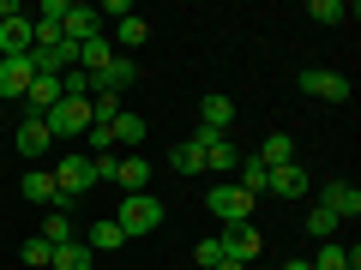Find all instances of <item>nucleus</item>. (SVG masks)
<instances>
[{"label": "nucleus", "instance_id": "nucleus-8", "mask_svg": "<svg viewBox=\"0 0 361 270\" xmlns=\"http://www.w3.org/2000/svg\"><path fill=\"white\" fill-rule=\"evenodd\" d=\"M223 252H229L235 264H247V270H253V258L265 252V240H259V229H253V222H235V229L223 234Z\"/></svg>", "mask_w": 361, "mask_h": 270}, {"label": "nucleus", "instance_id": "nucleus-2", "mask_svg": "<svg viewBox=\"0 0 361 270\" xmlns=\"http://www.w3.org/2000/svg\"><path fill=\"white\" fill-rule=\"evenodd\" d=\"M42 127H49V139H85V127H90V103L61 96V103L42 115Z\"/></svg>", "mask_w": 361, "mask_h": 270}, {"label": "nucleus", "instance_id": "nucleus-24", "mask_svg": "<svg viewBox=\"0 0 361 270\" xmlns=\"http://www.w3.org/2000/svg\"><path fill=\"white\" fill-rule=\"evenodd\" d=\"M235 186H241L247 198H259V193H265V186H271V168H265V162H259V156H253V162H241V180H235Z\"/></svg>", "mask_w": 361, "mask_h": 270}, {"label": "nucleus", "instance_id": "nucleus-16", "mask_svg": "<svg viewBox=\"0 0 361 270\" xmlns=\"http://www.w3.org/2000/svg\"><path fill=\"white\" fill-rule=\"evenodd\" d=\"M265 193H277V198H301V193H307V168H301V162L271 168V186H265Z\"/></svg>", "mask_w": 361, "mask_h": 270}, {"label": "nucleus", "instance_id": "nucleus-20", "mask_svg": "<svg viewBox=\"0 0 361 270\" xmlns=\"http://www.w3.org/2000/svg\"><path fill=\"white\" fill-rule=\"evenodd\" d=\"M259 162L265 168H289L295 162V139H289V132H271V139L259 144Z\"/></svg>", "mask_w": 361, "mask_h": 270}, {"label": "nucleus", "instance_id": "nucleus-31", "mask_svg": "<svg viewBox=\"0 0 361 270\" xmlns=\"http://www.w3.org/2000/svg\"><path fill=\"white\" fill-rule=\"evenodd\" d=\"M193 258H199L205 270H217L223 258H229V252H223V234H217V240H199V252H193Z\"/></svg>", "mask_w": 361, "mask_h": 270}, {"label": "nucleus", "instance_id": "nucleus-5", "mask_svg": "<svg viewBox=\"0 0 361 270\" xmlns=\"http://www.w3.org/2000/svg\"><path fill=\"white\" fill-rule=\"evenodd\" d=\"M13 150L25 156V162H37V156H49V150H54V139H49V127H42V115H18Z\"/></svg>", "mask_w": 361, "mask_h": 270}, {"label": "nucleus", "instance_id": "nucleus-32", "mask_svg": "<svg viewBox=\"0 0 361 270\" xmlns=\"http://www.w3.org/2000/svg\"><path fill=\"white\" fill-rule=\"evenodd\" d=\"M97 18L103 25H121V18H133V0H109V6H97Z\"/></svg>", "mask_w": 361, "mask_h": 270}, {"label": "nucleus", "instance_id": "nucleus-4", "mask_svg": "<svg viewBox=\"0 0 361 270\" xmlns=\"http://www.w3.org/2000/svg\"><path fill=\"white\" fill-rule=\"evenodd\" d=\"M193 144L205 150V174H235V168H241V150H235L229 132H205V127H199Z\"/></svg>", "mask_w": 361, "mask_h": 270}, {"label": "nucleus", "instance_id": "nucleus-11", "mask_svg": "<svg viewBox=\"0 0 361 270\" xmlns=\"http://www.w3.org/2000/svg\"><path fill=\"white\" fill-rule=\"evenodd\" d=\"M30 42H37V37H30V13L18 6V13L0 25V60H13V54H30Z\"/></svg>", "mask_w": 361, "mask_h": 270}, {"label": "nucleus", "instance_id": "nucleus-17", "mask_svg": "<svg viewBox=\"0 0 361 270\" xmlns=\"http://www.w3.org/2000/svg\"><path fill=\"white\" fill-rule=\"evenodd\" d=\"M49 264H54V270H97V252H90L85 240H66V246H54Z\"/></svg>", "mask_w": 361, "mask_h": 270}, {"label": "nucleus", "instance_id": "nucleus-12", "mask_svg": "<svg viewBox=\"0 0 361 270\" xmlns=\"http://www.w3.org/2000/svg\"><path fill=\"white\" fill-rule=\"evenodd\" d=\"M66 42H90V37H103V18H97V6H66V25H61Z\"/></svg>", "mask_w": 361, "mask_h": 270}, {"label": "nucleus", "instance_id": "nucleus-10", "mask_svg": "<svg viewBox=\"0 0 361 270\" xmlns=\"http://www.w3.org/2000/svg\"><path fill=\"white\" fill-rule=\"evenodd\" d=\"M151 156H115V186L121 193H151Z\"/></svg>", "mask_w": 361, "mask_h": 270}, {"label": "nucleus", "instance_id": "nucleus-30", "mask_svg": "<svg viewBox=\"0 0 361 270\" xmlns=\"http://www.w3.org/2000/svg\"><path fill=\"white\" fill-rule=\"evenodd\" d=\"M18 258H25V264H49V258H54V246L42 240V234H30V240L18 246Z\"/></svg>", "mask_w": 361, "mask_h": 270}, {"label": "nucleus", "instance_id": "nucleus-26", "mask_svg": "<svg viewBox=\"0 0 361 270\" xmlns=\"http://www.w3.org/2000/svg\"><path fill=\"white\" fill-rule=\"evenodd\" d=\"M109 150H115V132H109L103 120H90L85 127V156H109Z\"/></svg>", "mask_w": 361, "mask_h": 270}, {"label": "nucleus", "instance_id": "nucleus-7", "mask_svg": "<svg viewBox=\"0 0 361 270\" xmlns=\"http://www.w3.org/2000/svg\"><path fill=\"white\" fill-rule=\"evenodd\" d=\"M30 78H37V66H30V54H13V60H0V103H25Z\"/></svg>", "mask_w": 361, "mask_h": 270}, {"label": "nucleus", "instance_id": "nucleus-33", "mask_svg": "<svg viewBox=\"0 0 361 270\" xmlns=\"http://www.w3.org/2000/svg\"><path fill=\"white\" fill-rule=\"evenodd\" d=\"M18 13V0H0V25H6V18H13Z\"/></svg>", "mask_w": 361, "mask_h": 270}, {"label": "nucleus", "instance_id": "nucleus-34", "mask_svg": "<svg viewBox=\"0 0 361 270\" xmlns=\"http://www.w3.org/2000/svg\"><path fill=\"white\" fill-rule=\"evenodd\" d=\"M283 270H313V258H289V264Z\"/></svg>", "mask_w": 361, "mask_h": 270}, {"label": "nucleus", "instance_id": "nucleus-23", "mask_svg": "<svg viewBox=\"0 0 361 270\" xmlns=\"http://www.w3.org/2000/svg\"><path fill=\"white\" fill-rule=\"evenodd\" d=\"M169 168H175V174H205V150H199L193 139L175 144V150H169Z\"/></svg>", "mask_w": 361, "mask_h": 270}, {"label": "nucleus", "instance_id": "nucleus-18", "mask_svg": "<svg viewBox=\"0 0 361 270\" xmlns=\"http://www.w3.org/2000/svg\"><path fill=\"white\" fill-rule=\"evenodd\" d=\"M109 132H115L121 150H139V144H145V115H127V108H121V115L109 120Z\"/></svg>", "mask_w": 361, "mask_h": 270}, {"label": "nucleus", "instance_id": "nucleus-1", "mask_svg": "<svg viewBox=\"0 0 361 270\" xmlns=\"http://www.w3.org/2000/svg\"><path fill=\"white\" fill-rule=\"evenodd\" d=\"M115 222H121V234H127V240H139V234H157V222H163V205H157L151 193H127V205L115 210Z\"/></svg>", "mask_w": 361, "mask_h": 270}, {"label": "nucleus", "instance_id": "nucleus-28", "mask_svg": "<svg viewBox=\"0 0 361 270\" xmlns=\"http://www.w3.org/2000/svg\"><path fill=\"white\" fill-rule=\"evenodd\" d=\"M307 234H313L319 246H325V240H337V217H331L325 205H319V210H307Z\"/></svg>", "mask_w": 361, "mask_h": 270}, {"label": "nucleus", "instance_id": "nucleus-25", "mask_svg": "<svg viewBox=\"0 0 361 270\" xmlns=\"http://www.w3.org/2000/svg\"><path fill=\"white\" fill-rule=\"evenodd\" d=\"M42 240H49V246L78 240V234H73V217H66V210H49V217H42Z\"/></svg>", "mask_w": 361, "mask_h": 270}, {"label": "nucleus", "instance_id": "nucleus-9", "mask_svg": "<svg viewBox=\"0 0 361 270\" xmlns=\"http://www.w3.org/2000/svg\"><path fill=\"white\" fill-rule=\"evenodd\" d=\"M319 205L331 210L337 222H355V217H361V186H349V180H331V186L319 193Z\"/></svg>", "mask_w": 361, "mask_h": 270}, {"label": "nucleus", "instance_id": "nucleus-15", "mask_svg": "<svg viewBox=\"0 0 361 270\" xmlns=\"http://www.w3.org/2000/svg\"><path fill=\"white\" fill-rule=\"evenodd\" d=\"M229 120H235V103L223 96V90H211L205 103H199V127L205 132H229Z\"/></svg>", "mask_w": 361, "mask_h": 270}, {"label": "nucleus", "instance_id": "nucleus-6", "mask_svg": "<svg viewBox=\"0 0 361 270\" xmlns=\"http://www.w3.org/2000/svg\"><path fill=\"white\" fill-rule=\"evenodd\" d=\"M301 90L319 96V103H349V78L343 72H325V66H301Z\"/></svg>", "mask_w": 361, "mask_h": 270}, {"label": "nucleus", "instance_id": "nucleus-3", "mask_svg": "<svg viewBox=\"0 0 361 270\" xmlns=\"http://www.w3.org/2000/svg\"><path fill=\"white\" fill-rule=\"evenodd\" d=\"M205 210L223 222V229H235V222H253V198H247L241 186H235V180H229V186H211Z\"/></svg>", "mask_w": 361, "mask_h": 270}, {"label": "nucleus", "instance_id": "nucleus-35", "mask_svg": "<svg viewBox=\"0 0 361 270\" xmlns=\"http://www.w3.org/2000/svg\"><path fill=\"white\" fill-rule=\"evenodd\" d=\"M217 270H247V264H235V258H223V264H217Z\"/></svg>", "mask_w": 361, "mask_h": 270}, {"label": "nucleus", "instance_id": "nucleus-22", "mask_svg": "<svg viewBox=\"0 0 361 270\" xmlns=\"http://www.w3.org/2000/svg\"><path fill=\"white\" fill-rule=\"evenodd\" d=\"M85 246H90V252H115V246H127V234H121V222H115V217H103L97 229L85 234Z\"/></svg>", "mask_w": 361, "mask_h": 270}, {"label": "nucleus", "instance_id": "nucleus-36", "mask_svg": "<svg viewBox=\"0 0 361 270\" xmlns=\"http://www.w3.org/2000/svg\"><path fill=\"white\" fill-rule=\"evenodd\" d=\"M253 270H259V264H253Z\"/></svg>", "mask_w": 361, "mask_h": 270}, {"label": "nucleus", "instance_id": "nucleus-19", "mask_svg": "<svg viewBox=\"0 0 361 270\" xmlns=\"http://www.w3.org/2000/svg\"><path fill=\"white\" fill-rule=\"evenodd\" d=\"M313 270H361V252H355V246L325 240V246H319V258H313Z\"/></svg>", "mask_w": 361, "mask_h": 270}, {"label": "nucleus", "instance_id": "nucleus-13", "mask_svg": "<svg viewBox=\"0 0 361 270\" xmlns=\"http://www.w3.org/2000/svg\"><path fill=\"white\" fill-rule=\"evenodd\" d=\"M90 78H97V90H115V96H121V90H127L133 78H139V66H133L127 54H109V60L97 66V72H90Z\"/></svg>", "mask_w": 361, "mask_h": 270}, {"label": "nucleus", "instance_id": "nucleus-27", "mask_svg": "<svg viewBox=\"0 0 361 270\" xmlns=\"http://www.w3.org/2000/svg\"><path fill=\"white\" fill-rule=\"evenodd\" d=\"M145 37H151V25H145L139 13H133V18H121V25H115V42H121V49H139Z\"/></svg>", "mask_w": 361, "mask_h": 270}, {"label": "nucleus", "instance_id": "nucleus-14", "mask_svg": "<svg viewBox=\"0 0 361 270\" xmlns=\"http://www.w3.org/2000/svg\"><path fill=\"white\" fill-rule=\"evenodd\" d=\"M54 103H61V78L37 72V78H30V90H25V115H49Z\"/></svg>", "mask_w": 361, "mask_h": 270}, {"label": "nucleus", "instance_id": "nucleus-29", "mask_svg": "<svg viewBox=\"0 0 361 270\" xmlns=\"http://www.w3.org/2000/svg\"><path fill=\"white\" fill-rule=\"evenodd\" d=\"M355 6H343V0H313L307 6V18H319V25H337V18H349Z\"/></svg>", "mask_w": 361, "mask_h": 270}, {"label": "nucleus", "instance_id": "nucleus-21", "mask_svg": "<svg viewBox=\"0 0 361 270\" xmlns=\"http://www.w3.org/2000/svg\"><path fill=\"white\" fill-rule=\"evenodd\" d=\"M18 193H25L30 205H54V174L49 168H30V174L18 180Z\"/></svg>", "mask_w": 361, "mask_h": 270}]
</instances>
